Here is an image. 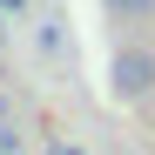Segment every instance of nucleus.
Segmentation results:
<instances>
[{
	"instance_id": "f03ea898",
	"label": "nucleus",
	"mask_w": 155,
	"mask_h": 155,
	"mask_svg": "<svg viewBox=\"0 0 155 155\" xmlns=\"http://www.w3.org/2000/svg\"><path fill=\"white\" fill-rule=\"evenodd\" d=\"M108 14H115V20H148L155 0H108Z\"/></svg>"
},
{
	"instance_id": "20e7f679",
	"label": "nucleus",
	"mask_w": 155,
	"mask_h": 155,
	"mask_svg": "<svg viewBox=\"0 0 155 155\" xmlns=\"http://www.w3.org/2000/svg\"><path fill=\"white\" fill-rule=\"evenodd\" d=\"M47 155H81V148H74V142H54V148H47Z\"/></svg>"
},
{
	"instance_id": "7ed1b4c3",
	"label": "nucleus",
	"mask_w": 155,
	"mask_h": 155,
	"mask_svg": "<svg viewBox=\"0 0 155 155\" xmlns=\"http://www.w3.org/2000/svg\"><path fill=\"white\" fill-rule=\"evenodd\" d=\"M0 14H27V0H0Z\"/></svg>"
},
{
	"instance_id": "39448f33",
	"label": "nucleus",
	"mask_w": 155,
	"mask_h": 155,
	"mask_svg": "<svg viewBox=\"0 0 155 155\" xmlns=\"http://www.w3.org/2000/svg\"><path fill=\"white\" fill-rule=\"evenodd\" d=\"M0 34H7V27H0Z\"/></svg>"
},
{
	"instance_id": "f257e3e1",
	"label": "nucleus",
	"mask_w": 155,
	"mask_h": 155,
	"mask_svg": "<svg viewBox=\"0 0 155 155\" xmlns=\"http://www.w3.org/2000/svg\"><path fill=\"white\" fill-rule=\"evenodd\" d=\"M108 81H115L121 101H142V94L155 88V54H148V47H121L115 68H108Z\"/></svg>"
},
{
	"instance_id": "423d86ee",
	"label": "nucleus",
	"mask_w": 155,
	"mask_h": 155,
	"mask_svg": "<svg viewBox=\"0 0 155 155\" xmlns=\"http://www.w3.org/2000/svg\"><path fill=\"white\" fill-rule=\"evenodd\" d=\"M0 155H7V148H0Z\"/></svg>"
}]
</instances>
